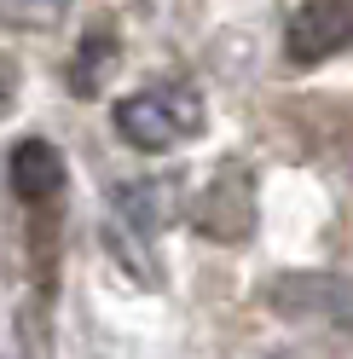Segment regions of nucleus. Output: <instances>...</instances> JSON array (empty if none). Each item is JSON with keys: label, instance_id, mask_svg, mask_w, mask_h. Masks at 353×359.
I'll return each mask as SVG.
<instances>
[{"label": "nucleus", "instance_id": "nucleus-8", "mask_svg": "<svg viewBox=\"0 0 353 359\" xmlns=\"http://www.w3.org/2000/svg\"><path fill=\"white\" fill-rule=\"evenodd\" d=\"M12 93H18V70L6 58H0V116H6V104H12Z\"/></svg>", "mask_w": 353, "mask_h": 359}, {"label": "nucleus", "instance_id": "nucleus-5", "mask_svg": "<svg viewBox=\"0 0 353 359\" xmlns=\"http://www.w3.org/2000/svg\"><path fill=\"white\" fill-rule=\"evenodd\" d=\"M6 174H12V191L24 197V203H35V209H41V203H53V197L64 191V180H70L64 156H58L47 140H18Z\"/></svg>", "mask_w": 353, "mask_h": 359}, {"label": "nucleus", "instance_id": "nucleus-7", "mask_svg": "<svg viewBox=\"0 0 353 359\" xmlns=\"http://www.w3.org/2000/svg\"><path fill=\"white\" fill-rule=\"evenodd\" d=\"M116 215H122V226H134L139 238L162 232L168 220H174L168 186H151V180H134V186H122V191H116Z\"/></svg>", "mask_w": 353, "mask_h": 359}, {"label": "nucleus", "instance_id": "nucleus-1", "mask_svg": "<svg viewBox=\"0 0 353 359\" xmlns=\"http://www.w3.org/2000/svg\"><path fill=\"white\" fill-rule=\"evenodd\" d=\"M197 128H203V99H197L186 81L145 87V93L116 104V133L134 151H174L180 140H191Z\"/></svg>", "mask_w": 353, "mask_h": 359}, {"label": "nucleus", "instance_id": "nucleus-3", "mask_svg": "<svg viewBox=\"0 0 353 359\" xmlns=\"http://www.w3.org/2000/svg\"><path fill=\"white\" fill-rule=\"evenodd\" d=\"M353 41V0H301L290 29H284V58L290 64H324Z\"/></svg>", "mask_w": 353, "mask_h": 359}, {"label": "nucleus", "instance_id": "nucleus-2", "mask_svg": "<svg viewBox=\"0 0 353 359\" xmlns=\"http://www.w3.org/2000/svg\"><path fill=\"white\" fill-rule=\"evenodd\" d=\"M249 191L255 186H249V168L244 163H220L214 180H209V191L197 197V209H191L197 232L214 238V243H244L249 226H255V197Z\"/></svg>", "mask_w": 353, "mask_h": 359}, {"label": "nucleus", "instance_id": "nucleus-4", "mask_svg": "<svg viewBox=\"0 0 353 359\" xmlns=\"http://www.w3.org/2000/svg\"><path fill=\"white\" fill-rule=\"evenodd\" d=\"M272 307L284 319H324L353 330V278L342 273H290L272 278Z\"/></svg>", "mask_w": 353, "mask_h": 359}, {"label": "nucleus", "instance_id": "nucleus-6", "mask_svg": "<svg viewBox=\"0 0 353 359\" xmlns=\"http://www.w3.org/2000/svg\"><path fill=\"white\" fill-rule=\"evenodd\" d=\"M110 70H116V29L93 24V29L81 35L76 58H70V93L76 99H99L104 81H110Z\"/></svg>", "mask_w": 353, "mask_h": 359}]
</instances>
